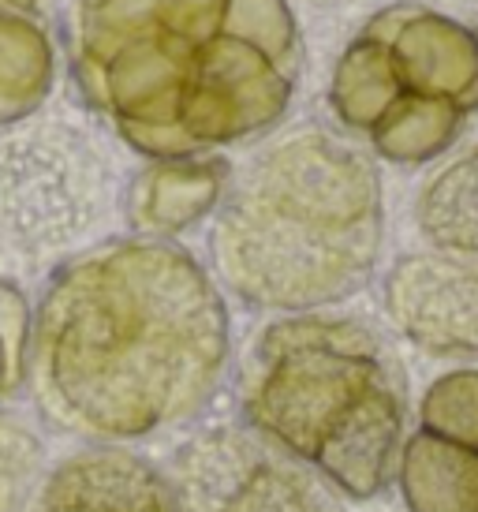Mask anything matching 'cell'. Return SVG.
<instances>
[{
    "mask_svg": "<svg viewBox=\"0 0 478 512\" xmlns=\"http://www.w3.org/2000/svg\"><path fill=\"white\" fill-rule=\"evenodd\" d=\"M228 370L225 292L176 240L94 243L60 262L34 303V408L86 445H135L195 427Z\"/></svg>",
    "mask_w": 478,
    "mask_h": 512,
    "instance_id": "1",
    "label": "cell"
},
{
    "mask_svg": "<svg viewBox=\"0 0 478 512\" xmlns=\"http://www.w3.org/2000/svg\"><path fill=\"white\" fill-rule=\"evenodd\" d=\"M71 75L135 154L210 157L281 124L303 34L288 0H79Z\"/></svg>",
    "mask_w": 478,
    "mask_h": 512,
    "instance_id": "2",
    "label": "cell"
},
{
    "mask_svg": "<svg viewBox=\"0 0 478 512\" xmlns=\"http://www.w3.org/2000/svg\"><path fill=\"white\" fill-rule=\"evenodd\" d=\"M385 243L374 157L337 131H284L239 169L213 210L221 292L269 314H314L370 285Z\"/></svg>",
    "mask_w": 478,
    "mask_h": 512,
    "instance_id": "3",
    "label": "cell"
},
{
    "mask_svg": "<svg viewBox=\"0 0 478 512\" xmlns=\"http://www.w3.org/2000/svg\"><path fill=\"white\" fill-rule=\"evenodd\" d=\"M236 412L340 498L370 501L396 475L408 378L393 348L359 318L281 314L239 359Z\"/></svg>",
    "mask_w": 478,
    "mask_h": 512,
    "instance_id": "4",
    "label": "cell"
},
{
    "mask_svg": "<svg viewBox=\"0 0 478 512\" xmlns=\"http://www.w3.org/2000/svg\"><path fill=\"white\" fill-rule=\"evenodd\" d=\"M329 109L393 165H426L478 113L475 30L426 4L381 8L329 79Z\"/></svg>",
    "mask_w": 478,
    "mask_h": 512,
    "instance_id": "5",
    "label": "cell"
},
{
    "mask_svg": "<svg viewBox=\"0 0 478 512\" xmlns=\"http://www.w3.org/2000/svg\"><path fill=\"white\" fill-rule=\"evenodd\" d=\"M120 184L109 154L64 120L0 131V251L27 266L68 262L109 225Z\"/></svg>",
    "mask_w": 478,
    "mask_h": 512,
    "instance_id": "6",
    "label": "cell"
},
{
    "mask_svg": "<svg viewBox=\"0 0 478 512\" xmlns=\"http://www.w3.org/2000/svg\"><path fill=\"white\" fill-rule=\"evenodd\" d=\"M165 475L183 512H344L333 486L243 423L191 430Z\"/></svg>",
    "mask_w": 478,
    "mask_h": 512,
    "instance_id": "7",
    "label": "cell"
},
{
    "mask_svg": "<svg viewBox=\"0 0 478 512\" xmlns=\"http://www.w3.org/2000/svg\"><path fill=\"white\" fill-rule=\"evenodd\" d=\"M381 307L408 344L430 356H478V270L449 255L396 258Z\"/></svg>",
    "mask_w": 478,
    "mask_h": 512,
    "instance_id": "8",
    "label": "cell"
},
{
    "mask_svg": "<svg viewBox=\"0 0 478 512\" xmlns=\"http://www.w3.org/2000/svg\"><path fill=\"white\" fill-rule=\"evenodd\" d=\"M27 512H183L165 468L131 445H83L49 464Z\"/></svg>",
    "mask_w": 478,
    "mask_h": 512,
    "instance_id": "9",
    "label": "cell"
},
{
    "mask_svg": "<svg viewBox=\"0 0 478 512\" xmlns=\"http://www.w3.org/2000/svg\"><path fill=\"white\" fill-rule=\"evenodd\" d=\"M232 165L221 154L150 161L124 191V217L135 236L172 240L202 225L221 206Z\"/></svg>",
    "mask_w": 478,
    "mask_h": 512,
    "instance_id": "10",
    "label": "cell"
},
{
    "mask_svg": "<svg viewBox=\"0 0 478 512\" xmlns=\"http://www.w3.org/2000/svg\"><path fill=\"white\" fill-rule=\"evenodd\" d=\"M393 483L408 512H478V453L415 430L400 445Z\"/></svg>",
    "mask_w": 478,
    "mask_h": 512,
    "instance_id": "11",
    "label": "cell"
},
{
    "mask_svg": "<svg viewBox=\"0 0 478 512\" xmlns=\"http://www.w3.org/2000/svg\"><path fill=\"white\" fill-rule=\"evenodd\" d=\"M53 79V38L34 19V12L0 4V131L38 113L53 94Z\"/></svg>",
    "mask_w": 478,
    "mask_h": 512,
    "instance_id": "12",
    "label": "cell"
},
{
    "mask_svg": "<svg viewBox=\"0 0 478 512\" xmlns=\"http://www.w3.org/2000/svg\"><path fill=\"white\" fill-rule=\"evenodd\" d=\"M415 225L437 255L478 262V146L452 157L422 184Z\"/></svg>",
    "mask_w": 478,
    "mask_h": 512,
    "instance_id": "13",
    "label": "cell"
},
{
    "mask_svg": "<svg viewBox=\"0 0 478 512\" xmlns=\"http://www.w3.org/2000/svg\"><path fill=\"white\" fill-rule=\"evenodd\" d=\"M419 430L478 453V367L449 370L426 385L419 400Z\"/></svg>",
    "mask_w": 478,
    "mask_h": 512,
    "instance_id": "14",
    "label": "cell"
},
{
    "mask_svg": "<svg viewBox=\"0 0 478 512\" xmlns=\"http://www.w3.org/2000/svg\"><path fill=\"white\" fill-rule=\"evenodd\" d=\"M49 468L42 434L27 419L0 408V512H27Z\"/></svg>",
    "mask_w": 478,
    "mask_h": 512,
    "instance_id": "15",
    "label": "cell"
},
{
    "mask_svg": "<svg viewBox=\"0 0 478 512\" xmlns=\"http://www.w3.org/2000/svg\"><path fill=\"white\" fill-rule=\"evenodd\" d=\"M30 307L27 292L0 277V408H8L30 378Z\"/></svg>",
    "mask_w": 478,
    "mask_h": 512,
    "instance_id": "16",
    "label": "cell"
},
{
    "mask_svg": "<svg viewBox=\"0 0 478 512\" xmlns=\"http://www.w3.org/2000/svg\"><path fill=\"white\" fill-rule=\"evenodd\" d=\"M0 4H8V8H19V12H34V4H38V0H0Z\"/></svg>",
    "mask_w": 478,
    "mask_h": 512,
    "instance_id": "17",
    "label": "cell"
},
{
    "mask_svg": "<svg viewBox=\"0 0 478 512\" xmlns=\"http://www.w3.org/2000/svg\"><path fill=\"white\" fill-rule=\"evenodd\" d=\"M475 38H478V30H475Z\"/></svg>",
    "mask_w": 478,
    "mask_h": 512,
    "instance_id": "18",
    "label": "cell"
}]
</instances>
